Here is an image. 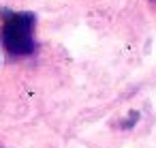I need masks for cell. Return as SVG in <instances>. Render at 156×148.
<instances>
[{"label": "cell", "mask_w": 156, "mask_h": 148, "mask_svg": "<svg viewBox=\"0 0 156 148\" xmlns=\"http://www.w3.org/2000/svg\"><path fill=\"white\" fill-rule=\"evenodd\" d=\"M37 15L30 11L0 9V43L11 58H26L37 52Z\"/></svg>", "instance_id": "obj_1"}, {"label": "cell", "mask_w": 156, "mask_h": 148, "mask_svg": "<svg viewBox=\"0 0 156 148\" xmlns=\"http://www.w3.org/2000/svg\"><path fill=\"white\" fill-rule=\"evenodd\" d=\"M150 2H152V5H156V0H150Z\"/></svg>", "instance_id": "obj_2"}]
</instances>
